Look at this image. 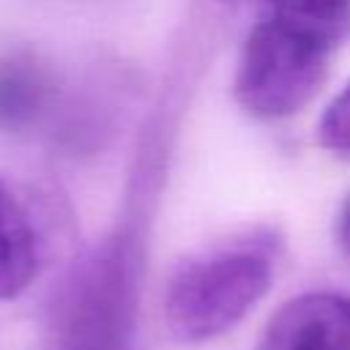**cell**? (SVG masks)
Here are the masks:
<instances>
[{
	"label": "cell",
	"instance_id": "6da1fadb",
	"mask_svg": "<svg viewBox=\"0 0 350 350\" xmlns=\"http://www.w3.org/2000/svg\"><path fill=\"white\" fill-rule=\"evenodd\" d=\"M276 243L265 232L219 241L186 257L164 287V323L178 342L200 345L235 328L268 293Z\"/></svg>",
	"mask_w": 350,
	"mask_h": 350
},
{
	"label": "cell",
	"instance_id": "7a4b0ae2",
	"mask_svg": "<svg viewBox=\"0 0 350 350\" xmlns=\"http://www.w3.org/2000/svg\"><path fill=\"white\" fill-rule=\"evenodd\" d=\"M331 52L325 44L271 16L260 19L241 46L232 82L238 104L262 120L301 112L320 93Z\"/></svg>",
	"mask_w": 350,
	"mask_h": 350
},
{
	"label": "cell",
	"instance_id": "3957f363",
	"mask_svg": "<svg viewBox=\"0 0 350 350\" xmlns=\"http://www.w3.org/2000/svg\"><path fill=\"white\" fill-rule=\"evenodd\" d=\"M131 287L123 254L104 249L71 279L52 350H126Z\"/></svg>",
	"mask_w": 350,
	"mask_h": 350
},
{
	"label": "cell",
	"instance_id": "277c9868",
	"mask_svg": "<svg viewBox=\"0 0 350 350\" xmlns=\"http://www.w3.org/2000/svg\"><path fill=\"white\" fill-rule=\"evenodd\" d=\"M257 350H350V295L314 290L284 301Z\"/></svg>",
	"mask_w": 350,
	"mask_h": 350
},
{
	"label": "cell",
	"instance_id": "5b68a950",
	"mask_svg": "<svg viewBox=\"0 0 350 350\" xmlns=\"http://www.w3.org/2000/svg\"><path fill=\"white\" fill-rule=\"evenodd\" d=\"M41 268V235L36 221L16 194V189L0 175V301L22 295Z\"/></svg>",
	"mask_w": 350,
	"mask_h": 350
},
{
	"label": "cell",
	"instance_id": "8992f818",
	"mask_svg": "<svg viewBox=\"0 0 350 350\" xmlns=\"http://www.w3.org/2000/svg\"><path fill=\"white\" fill-rule=\"evenodd\" d=\"M265 16L336 49L350 36V0H265Z\"/></svg>",
	"mask_w": 350,
	"mask_h": 350
},
{
	"label": "cell",
	"instance_id": "52a82bcc",
	"mask_svg": "<svg viewBox=\"0 0 350 350\" xmlns=\"http://www.w3.org/2000/svg\"><path fill=\"white\" fill-rule=\"evenodd\" d=\"M44 79L30 63H3L0 66V126L19 129L33 120L44 104Z\"/></svg>",
	"mask_w": 350,
	"mask_h": 350
},
{
	"label": "cell",
	"instance_id": "ba28073f",
	"mask_svg": "<svg viewBox=\"0 0 350 350\" xmlns=\"http://www.w3.org/2000/svg\"><path fill=\"white\" fill-rule=\"evenodd\" d=\"M317 145L350 159V82L331 98L317 120Z\"/></svg>",
	"mask_w": 350,
	"mask_h": 350
},
{
	"label": "cell",
	"instance_id": "9c48e42d",
	"mask_svg": "<svg viewBox=\"0 0 350 350\" xmlns=\"http://www.w3.org/2000/svg\"><path fill=\"white\" fill-rule=\"evenodd\" d=\"M334 235H336V243H339L342 254L350 260V191H347V197H345L342 205H339L336 224H334Z\"/></svg>",
	"mask_w": 350,
	"mask_h": 350
},
{
	"label": "cell",
	"instance_id": "30bf717a",
	"mask_svg": "<svg viewBox=\"0 0 350 350\" xmlns=\"http://www.w3.org/2000/svg\"><path fill=\"white\" fill-rule=\"evenodd\" d=\"M230 3H238V0H230Z\"/></svg>",
	"mask_w": 350,
	"mask_h": 350
}]
</instances>
